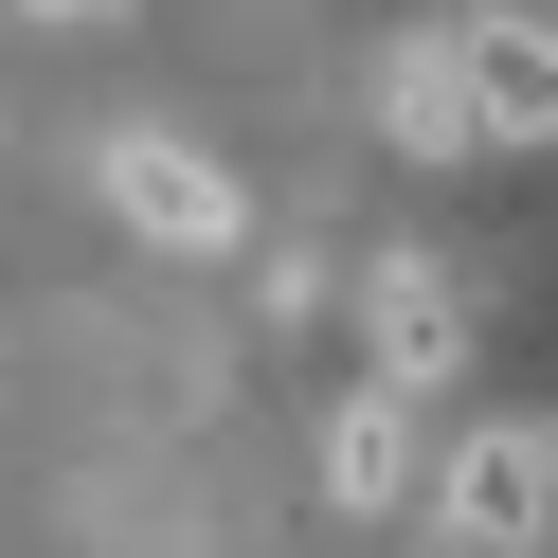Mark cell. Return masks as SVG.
I'll return each mask as SVG.
<instances>
[{
    "instance_id": "277c9868",
    "label": "cell",
    "mask_w": 558,
    "mask_h": 558,
    "mask_svg": "<svg viewBox=\"0 0 558 558\" xmlns=\"http://www.w3.org/2000/svg\"><path fill=\"white\" fill-rule=\"evenodd\" d=\"M378 126H397L414 162H469V145H486V109H469V19H433V37L378 73Z\"/></svg>"
},
{
    "instance_id": "6da1fadb",
    "label": "cell",
    "mask_w": 558,
    "mask_h": 558,
    "mask_svg": "<svg viewBox=\"0 0 558 558\" xmlns=\"http://www.w3.org/2000/svg\"><path fill=\"white\" fill-rule=\"evenodd\" d=\"M433 522H450V558H541L558 541V433H541V414L450 433L433 450Z\"/></svg>"
},
{
    "instance_id": "8992f818",
    "label": "cell",
    "mask_w": 558,
    "mask_h": 558,
    "mask_svg": "<svg viewBox=\"0 0 558 558\" xmlns=\"http://www.w3.org/2000/svg\"><path fill=\"white\" fill-rule=\"evenodd\" d=\"M325 505H342V522L414 505V397H397V378H361V397L325 414Z\"/></svg>"
},
{
    "instance_id": "7a4b0ae2",
    "label": "cell",
    "mask_w": 558,
    "mask_h": 558,
    "mask_svg": "<svg viewBox=\"0 0 558 558\" xmlns=\"http://www.w3.org/2000/svg\"><path fill=\"white\" fill-rule=\"evenodd\" d=\"M109 217L145 234V253H234V234H253V198H234V181H217L198 145L126 126V145H109Z\"/></svg>"
},
{
    "instance_id": "3957f363",
    "label": "cell",
    "mask_w": 558,
    "mask_h": 558,
    "mask_svg": "<svg viewBox=\"0 0 558 558\" xmlns=\"http://www.w3.org/2000/svg\"><path fill=\"white\" fill-rule=\"evenodd\" d=\"M361 342H378V378H397V397H433V378L469 361V289H450L433 253H378V289H361Z\"/></svg>"
},
{
    "instance_id": "5b68a950",
    "label": "cell",
    "mask_w": 558,
    "mask_h": 558,
    "mask_svg": "<svg viewBox=\"0 0 558 558\" xmlns=\"http://www.w3.org/2000/svg\"><path fill=\"white\" fill-rule=\"evenodd\" d=\"M469 109L486 145H558V19H469Z\"/></svg>"
},
{
    "instance_id": "52a82bcc",
    "label": "cell",
    "mask_w": 558,
    "mask_h": 558,
    "mask_svg": "<svg viewBox=\"0 0 558 558\" xmlns=\"http://www.w3.org/2000/svg\"><path fill=\"white\" fill-rule=\"evenodd\" d=\"M19 19H126V0H19Z\"/></svg>"
}]
</instances>
